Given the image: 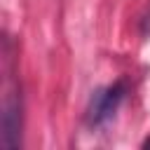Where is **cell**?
Wrapping results in <instances>:
<instances>
[{
  "label": "cell",
  "instance_id": "1",
  "mask_svg": "<svg viewBox=\"0 0 150 150\" xmlns=\"http://www.w3.org/2000/svg\"><path fill=\"white\" fill-rule=\"evenodd\" d=\"M124 96H127V82L124 80H117L110 87L96 89L89 98V105H87V124L94 129L108 124L115 117V112L120 110Z\"/></svg>",
  "mask_w": 150,
  "mask_h": 150
},
{
  "label": "cell",
  "instance_id": "2",
  "mask_svg": "<svg viewBox=\"0 0 150 150\" xmlns=\"http://www.w3.org/2000/svg\"><path fill=\"white\" fill-rule=\"evenodd\" d=\"M21 129H23V103L21 91L7 75L5 98H2V145L14 150L21 145Z\"/></svg>",
  "mask_w": 150,
  "mask_h": 150
},
{
  "label": "cell",
  "instance_id": "3",
  "mask_svg": "<svg viewBox=\"0 0 150 150\" xmlns=\"http://www.w3.org/2000/svg\"><path fill=\"white\" fill-rule=\"evenodd\" d=\"M141 33H143L145 40H150V7H148V14H145L143 21H141Z\"/></svg>",
  "mask_w": 150,
  "mask_h": 150
}]
</instances>
